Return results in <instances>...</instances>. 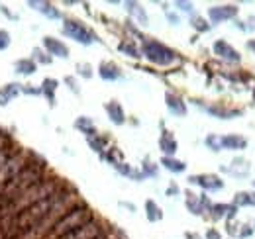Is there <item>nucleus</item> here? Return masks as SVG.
Segmentation results:
<instances>
[{"instance_id": "nucleus-6", "label": "nucleus", "mask_w": 255, "mask_h": 239, "mask_svg": "<svg viewBox=\"0 0 255 239\" xmlns=\"http://www.w3.org/2000/svg\"><path fill=\"white\" fill-rule=\"evenodd\" d=\"M236 14H238V8L236 6H214V8L208 10V16H210V20L214 24H220L224 20H230Z\"/></svg>"}, {"instance_id": "nucleus-19", "label": "nucleus", "mask_w": 255, "mask_h": 239, "mask_svg": "<svg viewBox=\"0 0 255 239\" xmlns=\"http://www.w3.org/2000/svg\"><path fill=\"white\" fill-rule=\"evenodd\" d=\"M208 112L218 116V118H232V116H240L242 112L240 110H226V108H220V106H208Z\"/></svg>"}, {"instance_id": "nucleus-32", "label": "nucleus", "mask_w": 255, "mask_h": 239, "mask_svg": "<svg viewBox=\"0 0 255 239\" xmlns=\"http://www.w3.org/2000/svg\"><path fill=\"white\" fill-rule=\"evenodd\" d=\"M33 55H35V57H37V59L41 61V63H49V57H43V53H41V51H37V49H35V51H33Z\"/></svg>"}, {"instance_id": "nucleus-24", "label": "nucleus", "mask_w": 255, "mask_h": 239, "mask_svg": "<svg viewBox=\"0 0 255 239\" xmlns=\"http://www.w3.org/2000/svg\"><path fill=\"white\" fill-rule=\"evenodd\" d=\"M118 49H120L122 53L129 55V57H139V51H137V47H135L131 41H122V43L118 45Z\"/></svg>"}, {"instance_id": "nucleus-5", "label": "nucleus", "mask_w": 255, "mask_h": 239, "mask_svg": "<svg viewBox=\"0 0 255 239\" xmlns=\"http://www.w3.org/2000/svg\"><path fill=\"white\" fill-rule=\"evenodd\" d=\"M214 53H216L218 57H222L224 61L240 63V53H238L228 41H224V39H218V41L214 43Z\"/></svg>"}, {"instance_id": "nucleus-18", "label": "nucleus", "mask_w": 255, "mask_h": 239, "mask_svg": "<svg viewBox=\"0 0 255 239\" xmlns=\"http://www.w3.org/2000/svg\"><path fill=\"white\" fill-rule=\"evenodd\" d=\"M234 206H255L254 192H240L234 200Z\"/></svg>"}, {"instance_id": "nucleus-31", "label": "nucleus", "mask_w": 255, "mask_h": 239, "mask_svg": "<svg viewBox=\"0 0 255 239\" xmlns=\"http://www.w3.org/2000/svg\"><path fill=\"white\" fill-rule=\"evenodd\" d=\"M79 73L83 77H91V67L89 65H79Z\"/></svg>"}, {"instance_id": "nucleus-10", "label": "nucleus", "mask_w": 255, "mask_h": 239, "mask_svg": "<svg viewBox=\"0 0 255 239\" xmlns=\"http://www.w3.org/2000/svg\"><path fill=\"white\" fill-rule=\"evenodd\" d=\"M220 141H222V147H226V149H244V147L248 145L246 137L236 135V133H232V135H224V137H220Z\"/></svg>"}, {"instance_id": "nucleus-17", "label": "nucleus", "mask_w": 255, "mask_h": 239, "mask_svg": "<svg viewBox=\"0 0 255 239\" xmlns=\"http://www.w3.org/2000/svg\"><path fill=\"white\" fill-rule=\"evenodd\" d=\"M145 210H147V220L149 222H159L161 218H163V212H161L159 206L153 200H147L145 202Z\"/></svg>"}, {"instance_id": "nucleus-37", "label": "nucleus", "mask_w": 255, "mask_h": 239, "mask_svg": "<svg viewBox=\"0 0 255 239\" xmlns=\"http://www.w3.org/2000/svg\"><path fill=\"white\" fill-rule=\"evenodd\" d=\"M254 186H255V180H254Z\"/></svg>"}, {"instance_id": "nucleus-30", "label": "nucleus", "mask_w": 255, "mask_h": 239, "mask_svg": "<svg viewBox=\"0 0 255 239\" xmlns=\"http://www.w3.org/2000/svg\"><path fill=\"white\" fill-rule=\"evenodd\" d=\"M8 43H10V35L4 30H0V49H6Z\"/></svg>"}, {"instance_id": "nucleus-35", "label": "nucleus", "mask_w": 255, "mask_h": 239, "mask_svg": "<svg viewBox=\"0 0 255 239\" xmlns=\"http://www.w3.org/2000/svg\"><path fill=\"white\" fill-rule=\"evenodd\" d=\"M248 47H250V49H252V51H255V39H252V41H250V43H248Z\"/></svg>"}, {"instance_id": "nucleus-20", "label": "nucleus", "mask_w": 255, "mask_h": 239, "mask_svg": "<svg viewBox=\"0 0 255 239\" xmlns=\"http://www.w3.org/2000/svg\"><path fill=\"white\" fill-rule=\"evenodd\" d=\"M16 71L20 75H32L35 71V63L30 59H22V61H16Z\"/></svg>"}, {"instance_id": "nucleus-15", "label": "nucleus", "mask_w": 255, "mask_h": 239, "mask_svg": "<svg viewBox=\"0 0 255 239\" xmlns=\"http://www.w3.org/2000/svg\"><path fill=\"white\" fill-rule=\"evenodd\" d=\"M22 90V87H18V85H8L6 89L0 90V106H4V104H8L18 92Z\"/></svg>"}, {"instance_id": "nucleus-11", "label": "nucleus", "mask_w": 255, "mask_h": 239, "mask_svg": "<svg viewBox=\"0 0 255 239\" xmlns=\"http://www.w3.org/2000/svg\"><path fill=\"white\" fill-rule=\"evenodd\" d=\"M98 73H100V77H102L104 81H116V79L122 77L120 69H118L114 63H102L100 69H98Z\"/></svg>"}, {"instance_id": "nucleus-34", "label": "nucleus", "mask_w": 255, "mask_h": 239, "mask_svg": "<svg viewBox=\"0 0 255 239\" xmlns=\"http://www.w3.org/2000/svg\"><path fill=\"white\" fill-rule=\"evenodd\" d=\"M177 6H181V10H187V12H191V10H192L191 4H189V2H187V4H185V2H179Z\"/></svg>"}, {"instance_id": "nucleus-33", "label": "nucleus", "mask_w": 255, "mask_h": 239, "mask_svg": "<svg viewBox=\"0 0 255 239\" xmlns=\"http://www.w3.org/2000/svg\"><path fill=\"white\" fill-rule=\"evenodd\" d=\"M206 238H208V239H220V236H218V232H214V230H210V232L206 234Z\"/></svg>"}, {"instance_id": "nucleus-21", "label": "nucleus", "mask_w": 255, "mask_h": 239, "mask_svg": "<svg viewBox=\"0 0 255 239\" xmlns=\"http://www.w3.org/2000/svg\"><path fill=\"white\" fill-rule=\"evenodd\" d=\"M163 165L169 169V171H173V173H183L185 171V163H181V161H175V159H171V157H163Z\"/></svg>"}, {"instance_id": "nucleus-26", "label": "nucleus", "mask_w": 255, "mask_h": 239, "mask_svg": "<svg viewBox=\"0 0 255 239\" xmlns=\"http://www.w3.org/2000/svg\"><path fill=\"white\" fill-rule=\"evenodd\" d=\"M128 8H129V12H131L133 16H137V18H139V22H141V24H147V16H145V12L141 10V6H139V4H128Z\"/></svg>"}, {"instance_id": "nucleus-28", "label": "nucleus", "mask_w": 255, "mask_h": 239, "mask_svg": "<svg viewBox=\"0 0 255 239\" xmlns=\"http://www.w3.org/2000/svg\"><path fill=\"white\" fill-rule=\"evenodd\" d=\"M89 143H91V147L95 151H102V147H104V139L102 137H89Z\"/></svg>"}, {"instance_id": "nucleus-1", "label": "nucleus", "mask_w": 255, "mask_h": 239, "mask_svg": "<svg viewBox=\"0 0 255 239\" xmlns=\"http://www.w3.org/2000/svg\"><path fill=\"white\" fill-rule=\"evenodd\" d=\"M43 180V165L37 163H28L14 179H10L2 188H0V208H6L16 196L26 192L30 186Z\"/></svg>"}, {"instance_id": "nucleus-7", "label": "nucleus", "mask_w": 255, "mask_h": 239, "mask_svg": "<svg viewBox=\"0 0 255 239\" xmlns=\"http://www.w3.org/2000/svg\"><path fill=\"white\" fill-rule=\"evenodd\" d=\"M189 180L192 184H198V186H202L206 190H220L224 186L222 180L218 177H214V175H196V177H191Z\"/></svg>"}, {"instance_id": "nucleus-22", "label": "nucleus", "mask_w": 255, "mask_h": 239, "mask_svg": "<svg viewBox=\"0 0 255 239\" xmlns=\"http://www.w3.org/2000/svg\"><path fill=\"white\" fill-rule=\"evenodd\" d=\"M75 125H77L79 129H83L85 133H89L91 137L95 135V125H93V121H91L89 118H79V120H77V123H75Z\"/></svg>"}, {"instance_id": "nucleus-3", "label": "nucleus", "mask_w": 255, "mask_h": 239, "mask_svg": "<svg viewBox=\"0 0 255 239\" xmlns=\"http://www.w3.org/2000/svg\"><path fill=\"white\" fill-rule=\"evenodd\" d=\"M143 53H145L147 59L151 63H155V65H171L173 61L177 59L175 53L169 47H165L163 43L155 41V39H149V41L143 43Z\"/></svg>"}, {"instance_id": "nucleus-36", "label": "nucleus", "mask_w": 255, "mask_h": 239, "mask_svg": "<svg viewBox=\"0 0 255 239\" xmlns=\"http://www.w3.org/2000/svg\"><path fill=\"white\" fill-rule=\"evenodd\" d=\"M98 239H106V238H104V236H100V238H98Z\"/></svg>"}, {"instance_id": "nucleus-4", "label": "nucleus", "mask_w": 255, "mask_h": 239, "mask_svg": "<svg viewBox=\"0 0 255 239\" xmlns=\"http://www.w3.org/2000/svg\"><path fill=\"white\" fill-rule=\"evenodd\" d=\"M63 33H65V35H69L71 39L79 41V43H85V45H91V43L95 41V35L87 30V28H85L81 22H75V20L65 22Z\"/></svg>"}, {"instance_id": "nucleus-16", "label": "nucleus", "mask_w": 255, "mask_h": 239, "mask_svg": "<svg viewBox=\"0 0 255 239\" xmlns=\"http://www.w3.org/2000/svg\"><path fill=\"white\" fill-rule=\"evenodd\" d=\"M30 6L35 8V10H39V12H43L45 16H49V18H59L61 14L51 6V4H47V2H30Z\"/></svg>"}, {"instance_id": "nucleus-12", "label": "nucleus", "mask_w": 255, "mask_h": 239, "mask_svg": "<svg viewBox=\"0 0 255 239\" xmlns=\"http://www.w3.org/2000/svg\"><path fill=\"white\" fill-rule=\"evenodd\" d=\"M106 112H108V116H110V120L114 121V123H124V110H122V106L118 104V102H108L106 104Z\"/></svg>"}, {"instance_id": "nucleus-23", "label": "nucleus", "mask_w": 255, "mask_h": 239, "mask_svg": "<svg viewBox=\"0 0 255 239\" xmlns=\"http://www.w3.org/2000/svg\"><path fill=\"white\" fill-rule=\"evenodd\" d=\"M212 216L214 218H222L224 214H230V216H234L236 214V206H228V204H218V206H212Z\"/></svg>"}, {"instance_id": "nucleus-9", "label": "nucleus", "mask_w": 255, "mask_h": 239, "mask_svg": "<svg viewBox=\"0 0 255 239\" xmlns=\"http://www.w3.org/2000/svg\"><path fill=\"white\" fill-rule=\"evenodd\" d=\"M165 100H167V108H169L173 114H177V116H185V114H187V106H185V102H183L179 96L167 92Z\"/></svg>"}, {"instance_id": "nucleus-29", "label": "nucleus", "mask_w": 255, "mask_h": 239, "mask_svg": "<svg viewBox=\"0 0 255 239\" xmlns=\"http://www.w3.org/2000/svg\"><path fill=\"white\" fill-rule=\"evenodd\" d=\"M192 26H194L196 30H200V31H206L208 28H210V26H208V24H206L202 18H194V20H192Z\"/></svg>"}, {"instance_id": "nucleus-13", "label": "nucleus", "mask_w": 255, "mask_h": 239, "mask_svg": "<svg viewBox=\"0 0 255 239\" xmlns=\"http://www.w3.org/2000/svg\"><path fill=\"white\" fill-rule=\"evenodd\" d=\"M159 145H161V151L163 153H169V155H173L177 151V143H175V139H173V135L169 131H163V135H161L159 139Z\"/></svg>"}, {"instance_id": "nucleus-27", "label": "nucleus", "mask_w": 255, "mask_h": 239, "mask_svg": "<svg viewBox=\"0 0 255 239\" xmlns=\"http://www.w3.org/2000/svg\"><path fill=\"white\" fill-rule=\"evenodd\" d=\"M206 145L212 147L214 151L222 149V141H220V137H214V135H208V137H206Z\"/></svg>"}, {"instance_id": "nucleus-14", "label": "nucleus", "mask_w": 255, "mask_h": 239, "mask_svg": "<svg viewBox=\"0 0 255 239\" xmlns=\"http://www.w3.org/2000/svg\"><path fill=\"white\" fill-rule=\"evenodd\" d=\"M189 198H187V206H189V210H191L192 214H202V206H208V200L202 196V198H194L192 194H187Z\"/></svg>"}, {"instance_id": "nucleus-8", "label": "nucleus", "mask_w": 255, "mask_h": 239, "mask_svg": "<svg viewBox=\"0 0 255 239\" xmlns=\"http://www.w3.org/2000/svg\"><path fill=\"white\" fill-rule=\"evenodd\" d=\"M43 45H45V49H47L49 53H53V55H57V57H67V55H69L67 45H65V43H61L59 39L45 37V39H43Z\"/></svg>"}, {"instance_id": "nucleus-2", "label": "nucleus", "mask_w": 255, "mask_h": 239, "mask_svg": "<svg viewBox=\"0 0 255 239\" xmlns=\"http://www.w3.org/2000/svg\"><path fill=\"white\" fill-rule=\"evenodd\" d=\"M91 220H93V214H91V210L87 208V206H83V204L73 206V208H69L63 216L57 220V224L53 226V230H51V234H49L47 238H53V239L63 238L65 234H69V232H73V230L85 226V224L91 222Z\"/></svg>"}, {"instance_id": "nucleus-25", "label": "nucleus", "mask_w": 255, "mask_h": 239, "mask_svg": "<svg viewBox=\"0 0 255 239\" xmlns=\"http://www.w3.org/2000/svg\"><path fill=\"white\" fill-rule=\"evenodd\" d=\"M55 87H57V81H51V79H45L43 81V92H45V96L53 102V92H55Z\"/></svg>"}]
</instances>
